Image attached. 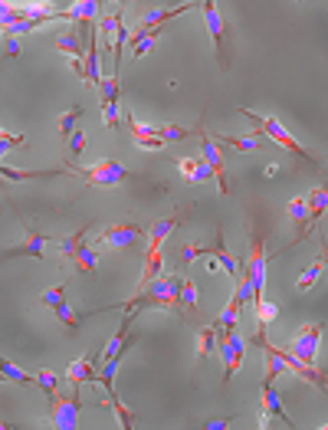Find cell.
<instances>
[{"label":"cell","mask_w":328,"mask_h":430,"mask_svg":"<svg viewBox=\"0 0 328 430\" xmlns=\"http://www.w3.org/2000/svg\"><path fill=\"white\" fill-rule=\"evenodd\" d=\"M181 171H184V178L188 181H194V174H197V158H181Z\"/></svg>","instance_id":"obj_44"},{"label":"cell","mask_w":328,"mask_h":430,"mask_svg":"<svg viewBox=\"0 0 328 430\" xmlns=\"http://www.w3.org/2000/svg\"><path fill=\"white\" fill-rule=\"evenodd\" d=\"M207 178H214V171H210V164H207L204 158H200V161H197V174H194V181H207Z\"/></svg>","instance_id":"obj_45"},{"label":"cell","mask_w":328,"mask_h":430,"mask_svg":"<svg viewBox=\"0 0 328 430\" xmlns=\"http://www.w3.org/2000/svg\"><path fill=\"white\" fill-rule=\"evenodd\" d=\"M181 289H184V276H164L161 273L154 283L138 289V296H131L125 302V312H141V309L161 306V309H184L181 306Z\"/></svg>","instance_id":"obj_1"},{"label":"cell","mask_w":328,"mask_h":430,"mask_svg":"<svg viewBox=\"0 0 328 430\" xmlns=\"http://www.w3.org/2000/svg\"><path fill=\"white\" fill-rule=\"evenodd\" d=\"M119 73L112 69V76L102 79V86H99V99H102V106H112V102H119Z\"/></svg>","instance_id":"obj_29"},{"label":"cell","mask_w":328,"mask_h":430,"mask_svg":"<svg viewBox=\"0 0 328 430\" xmlns=\"http://www.w3.org/2000/svg\"><path fill=\"white\" fill-rule=\"evenodd\" d=\"M217 352L224 358V384H230V378L236 374V368H240V362H243V355H246L243 335L230 332L226 338H217Z\"/></svg>","instance_id":"obj_10"},{"label":"cell","mask_w":328,"mask_h":430,"mask_svg":"<svg viewBox=\"0 0 328 430\" xmlns=\"http://www.w3.org/2000/svg\"><path fill=\"white\" fill-rule=\"evenodd\" d=\"M75 269L79 273H95V266H99V253L92 250V243H83V250L75 253Z\"/></svg>","instance_id":"obj_28"},{"label":"cell","mask_w":328,"mask_h":430,"mask_svg":"<svg viewBox=\"0 0 328 430\" xmlns=\"http://www.w3.org/2000/svg\"><path fill=\"white\" fill-rule=\"evenodd\" d=\"M210 247H214V257L220 259V263H224L226 273H230V276H240V269H243V263H240L236 257H230V253H226L224 237H217V243H210Z\"/></svg>","instance_id":"obj_26"},{"label":"cell","mask_w":328,"mask_h":430,"mask_svg":"<svg viewBox=\"0 0 328 430\" xmlns=\"http://www.w3.org/2000/svg\"><path fill=\"white\" fill-rule=\"evenodd\" d=\"M37 384L49 394V398H53V394H59V378L49 371V368H40V371H37Z\"/></svg>","instance_id":"obj_38"},{"label":"cell","mask_w":328,"mask_h":430,"mask_svg":"<svg viewBox=\"0 0 328 430\" xmlns=\"http://www.w3.org/2000/svg\"><path fill=\"white\" fill-rule=\"evenodd\" d=\"M286 211H289L292 223H296V240L292 243H302L305 240V233H309V201H302V197H296V201L286 204Z\"/></svg>","instance_id":"obj_18"},{"label":"cell","mask_w":328,"mask_h":430,"mask_svg":"<svg viewBox=\"0 0 328 430\" xmlns=\"http://www.w3.org/2000/svg\"><path fill=\"white\" fill-rule=\"evenodd\" d=\"M158 138L164 145L168 142H188V138H204V132L200 128H181V125H158Z\"/></svg>","instance_id":"obj_21"},{"label":"cell","mask_w":328,"mask_h":430,"mask_svg":"<svg viewBox=\"0 0 328 430\" xmlns=\"http://www.w3.org/2000/svg\"><path fill=\"white\" fill-rule=\"evenodd\" d=\"M322 269H325V263H322V259H315V263H312V266H309V269H305V273H302V276H299V283H296V289H299V293H305V289H312V286H315V283H319Z\"/></svg>","instance_id":"obj_34"},{"label":"cell","mask_w":328,"mask_h":430,"mask_svg":"<svg viewBox=\"0 0 328 430\" xmlns=\"http://www.w3.org/2000/svg\"><path fill=\"white\" fill-rule=\"evenodd\" d=\"M145 237H148V230L138 227V223H115L95 243H109V247H119V250H141Z\"/></svg>","instance_id":"obj_8"},{"label":"cell","mask_w":328,"mask_h":430,"mask_svg":"<svg viewBox=\"0 0 328 430\" xmlns=\"http://www.w3.org/2000/svg\"><path fill=\"white\" fill-rule=\"evenodd\" d=\"M66 286H69V283H59V286L47 289V293H43V296H40V306H49V309L63 306V302H66Z\"/></svg>","instance_id":"obj_35"},{"label":"cell","mask_w":328,"mask_h":430,"mask_svg":"<svg viewBox=\"0 0 328 430\" xmlns=\"http://www.w3.org/2000/svg\"><path fill=\"white\" fill-rule=\"evenodd\" d=\"M197 299H200V289H197L190 279H184V289H181V306H184V309H197Z\"/></svg>","instance_id":"obj_39"},{"label":"cell","mask_w":328,"mask_h":430,"mask_svg":"<svg viewBox=\"0 0 328 430\" xmlns=\"http://www.w3.org/2000/svg\"><path fill=\"white\" fill-rule=\"evenodd\" d=\"M85 138H89L85 132H73V138L66 142V145H69V161H75V158H79V154L85 152V145H89Z\"/></svg>","instance_id":"obj_40"},{"label":"cell","mask_w":328,"mask_h":430,"mask_svg":"<svg viewBox=\"0 0 328 430\" xmlns=\"http://www.w3.org/2000/svg\"><path fill=\"white\" fill-rule=\"evenodd\" d=\"M200 154H204V161L210 164V171H214V181H217V188H220V194H230L226 161H224V154H220V145H217L214 135H204V138H200Z\"/></svg>","instance_id":"obj_11"},{"label":"cell","mask_w":328,"mask_h":430,"mask_svg":"<svg viewBox=\"0 0 328 430\" xmlns=\"http://www.w3.org/2000/svg\"><path fill=\"white\" fill-rule=\"evenodd\" d=\"M246 273L253 279L256 299H262V286H266V220L253 217V237H250V259H246ZM253 299V302H256Z\"/></svg>","instance_id":"obj_3"},{"label":"cell","mask_w":328,"mask_h":430,"mask_svg":"<svg viewBox=\"0 0 328 430\" xmlns=\"http://www.w3.org/2000/svg\"><path fill=\"white\" fill-rule=\"evenodd\" d=\"M0 371H4V378H7V381H17V384H37V374L20 371V368H17L13 362H10V358H4V362H0Z\"/></svg>","instance_id":"obj_31"},{"label":"cell","mask_w":328,"mask_h":430,"mask_svg":"<svg viewBox=\"0 0 328 430\" xmlns=\"http://www.w3.org/2000/svg\"><path fill=\"white\" fill-rule=\"evenodd\" d=\"M325 211H328V184H322V188H315L312 197H309V220L312 223H319Z\"/></svg>","instance_id":"obj_25"},{"label":"cell","mask_w":328,"mask_h":430,"mask_svg":"<svg viewBox=\"0 0 328 430\" xmlns=\"http://www.w3.org/2000/svg\"><path fill=\"white\" fill-rule=\"evenodd\" d=\"M7 53H10V56H17V53H20V47H17V39H7Z\"/></svg>","instance_id":"obj_48"},{"label":"cell","mask_w":328,"mask_h":430,"mask_svg":"<svg viewBox=\"0 0 328 430\" xmlns=\"http://www.w3.org/2000/svg\"><path fill=\"white\" fill-rule=\"evenodd\" d=\"M20 145H23V135H10V132L0 135V152L4 154H7L10 148H20Z\"/></svg>","instance_id":"obj_43"},{"label":"cell","mask_w":328,"mask_h":430,"mask_svg":"<svg viewBox=\"0 0 328 430\" xmlns=\"http://www.w3.org/2000/svg\"><path fill=\"white\" fill-rule=\"evenodd\" d=\"M319 253H322V263H325V266H328V237H325V233H322V237H319Z\"/></svg>","instance_id":"obj_46"},{"label":"cell","mask_w":328,"mask_h":430,"mask_svg":"<svg viewBox=\"0 0 328 430\" xmlns=\"http://www.w3.org/2000/svg\"><path fill=\"white\" fill-rule=\"evenodd\" d=\"M236 112L243 115L246 122L253 125V128H256V132H260V135H266V138H272V142H276V145H282L286 152H292V154H296V158H302V161L309 164V168H319V161H315V158H312V154L305 152V148H302V145L296 142V138H292L289 132H286V125H282L279 118H276V115H269V118H262V115L250 112V109H236Z\"/></svg>","instance_id":"obj_2"},{"label":"cell","mask_w":328,"mask_h":430,"mask_svg":"<svg viewBox=\"0 0 328 430\" xmlns=\"http://www.w3.org/2000/svg\"><path fill=\"white\" fill-rule=\"evenodd\" d=\"M253 345L256 348H262V352H276L282 358V362L289 364V371L292 374H302V378H305V381H312L315 384V388H322V391H328V374H322V371H315V368H312V364H305L299 358V355H292L289 348H279V345H272L269 338H266V328H260V332L253 335Z\"/></svg>","instance_id":"obj_4"},{"label":"cell","mask_w":328,"mask_h":430,"mask_svg":"<svg viewBox=\"0 0 328 430\" xmlns=\"http://www.w3.org/2000/svg\"><path fill=\"white\" fill-rule=\"evenodd\" d=\"M269 417H276V421H282L286 427H292V421L286 417V411H282V404H279V394H276V378H272V374H266V381H262V414H260V424H266Z\"/></svg>","instance_id":"obj_12"},{"label":"cell","mask_w":328,"mask_h":430,"mask_svg":"<svg viewBox=\"0 0 328 430\" xmlns=\"http://www.w3.org/2000/svg\"><path fill=\"white\" fill-rule=\"evenodd\" d=\"M230 421H233V417H224V421H210V424H207V430H220V427H226Z\"/></svg>","instance_id":"obj_47"},{"label":"cell","mask_w":328,"mask_h":430,"mask_svg":"<svg viewBox=\"0 0 328 430\" xmlns=\"http://www.w3.org/2000/svg\"><path fill=\"white\" fill-rule=\"evenodd\" d=\"M200 10H204L207 30H210V37H214L217 63H220V69H230V49H226V27H224V17H220V10H217L214 0H204V4H200Z\"/></svg>","instance_id":"obj_7"},{"label":"cell","mask_w":328,"mask_h":430,"mask_svg":"<svg viewBox=\"0 0 328 430\" xmlns=\"http://www.w3.org/2000/svg\"><path fill=\"white\" fill-rule=\"evenodd\" d=\"M47 243H53V240H49L47 233H40V230L30 227L27 230V243H20V247L7 250V253H4V259H13V257H37V259H43V250H47Z\"/></svg>","instance_id":"obj_13"},{"label":"cell","mask_w":328,"mask_h":430,"mask_svg":"<svg viewBox=\"0 0 328 430\" xmlns=\"http://www.w3.org/2000/svg\"><path fill=\"white\" fill-rule=\"evenodd\" d=\"M102 118H105V128H119V102H112V106H102Z\"/></svg>","instance_id":"obj_42"},{"label":"cell","mask_w":328,"mask_h":430,"mask_svg":"<svg viewBox=\"0 0 328 430\" xmlns=\"http://www.w3.org/2000/svg\"><path fill=\"white\" fill-rule=\"evenodd\" d=\"M184 214H188V211L181 207V211H171L164 220H158V223H154V227L148 230V250H161V243L168 240V233H171L174 227H178L181 220H184Z\"/></svg>","instance_id":"obj_15"},{"label":"cell","mask_w":328,"mask_h":430,"mask_svg":"<svg viewBox=\"0 0 328 430\" xmlns=\"http://www.w3.org/2000/svg\"><path fill=\"white\" fill-rule=\"evenodd\" d=\"M158 276H161V250H148V257H145V276H141V286L154 283Z\"/></svg>","instance_id":"obj_30"},{"label":"cell","mask_w":328,"mask_h":430,"mask_svg":"<svg viewBox=\"0 0 328 430\" xmlns=\"http://www.w3.org/2000/svg\"><path fill=\"white\" fill-rule=\"evenodd\" d=\"M190 7H194V4H181V7H164V10H148V13L138 20V27L135 30H161V23L174 20L178 13H188Z\"/></svg>","instance_id":"obj_17"},{"label":"cell","mask_w":328,"mask_h":430,"mask_svg":"<svg viewBox=\"0 0 328 430\" xmlns=\"http://www.w3.org/2000/svg\"><path fill=\"white\" fill-rule=\"evenodd\" d=\"M322 332H325V325L322 322H312V325H302L299 332L292 335V345H289V352L292 355H299L305 364H312L315 368V352H319V338Z\"/></svg>","instance_id":"obj_9"},{"label":"cell","mask_w":328,"mask_h":430,"mask_svg":"<svg viewBox=\"0 0 328 430\" xmlns=\"http://www.w3.org/2000/svg\"><path fill=\"white\" fill-rule=\"evenodd\" d=\"M73 168V164H69ZM79 178H85L89 184H99V188H112V184L119 181H131V171L128 168H122V164L115 161V158H102V161H95L92 168H85V171H79V168H73Z\"/></svg>","instance_id":"obj_6"},{"label":"cell","mask_w":328,"mask_h":430,"mask_svg":"<svg viewBox=\"0 0 328 430\" xmlns=\"http://www.w3.org/2000/svg\"><path fill=\"white\" fill-rule=\"evenodd\" d=\"M220 148H236V152H256L266 145V135L253 132V135H214Z\"/></svg>","instance_id":"obj_16"},{"label":"cell","mask_w":328,"mask_h":430,"mask_svg":"<svg viewBox=\"0 0 328 430\" xmlns=\"http://www.w3.org/2000/svg\"><path fill=\"white\" fill-rule=\"evenodd\" d=\"M56 319L66 325V328H69V332H75V328H79V316H75V312L66 306V302H63V306H56Z\"/></svg>","instance_id":"obj_41"},{"label":"cell","mask_w":328,"mask_h":430,"mask_svg":"<svg viewBox=\"0 0 328 430\" xmlns=\"http://www.w3.org/2000/svg\"><path fill=\"white\" fill-rule=\"evenodd\" d=\"M109 401H112V411H115V417H119V424H122L125 430H131V424H135V411H128V407L119 401V394H109Z\"/></svg>","instance_id":"obj_36"},{"label":"cell","mask_w":328,"mask_h":430,"mask_svg":"<svg viewBox=\"0 0 328 430\" xmlns=\"http://www.w3.org/2000/svg\"><path fill=\"white\" fill-rule=\"evenodd\" d=\"M85 237H89V227L75 230L73 237H63V240H59V243H56V247H59V263H73V259H75V253L83 250Z\"/></svg>","instance_id":"obj_19"},{"label":"cell","mask_w":328,"mask_h":430,"mask_svg":"<svg viewBox=\"0 0 328 430\" xmlns=\"http://www.w3.org/2000/svg\"><path fill=\"white\" fill-rule=\"evenodd\" d=\"M95 362L99 358H75L69 368H66V378H69V384L73 388H83V384H89V381H99V371H95Z\"/></svg>","instance_id":"obj_14"},{"label":"cell","mask_w":328,"mask_h":430,"mask_svg":"<svg viewBox=\"0 0 328 430\" xmlns=\"http://www.w3.org/2000/svg\"><path fill=\"white\" fill-rule=\"evenodd\" d=\"M85 86H102V73H99V47H95V37L89 39V49H85Z\"/></svg>","instance_id":"obj_20"},{"label":"cell","mask_w":328,"mask_h":430,"mask_svg":"<svg viewBox=\"0 0 328 430\" xmlns=\"http://www.w3.org/2000/svg\"><path fill=\"white\" fill-rule=\"evenodd\" d=\"M279 316V306L276 302H266V299H256V319H260V328H266V322Z\"/></svg>","instance_id":"obj_37"},{"label":"cell","mask_w":328,"mask_h":430,"mask_svg":"<svg viewBox=\"0 0 328 430\" xmlns=\"http://www.w3.org/2000/svg\"><path fill=\"white\" fill-rule=\"evenodd\" d=\"M200 257H214V247H197V243H188V247H181L178 259H181V266H188V263H194V259Z\"/></svg>","instance_id":"obj_33"},{"label":"cell","mask_w":328,"mask_h":430,"mask_svg":"<svg viewBox=\"0 0 328 430\" xmlns=\"http://www.w3.org/2000/svg\"><path fill=\"white\" fill-rule=\"evenodd\" d=\"M56 49H63V53H69V56L75 59V63H85V49H83V39H79V33H66V37L56 39Z\"/></svg>","instance_id":"obj_24"},{"label":"cell","mask_w":328,"mask_h":430,"mask_svg":"<svg viewBox=\"0 0 328 430\" xmlns=\"http://www.w3.org/2000/svg\"><path fill=\"white\" fill-rule=\"evenodd\" d=\"M125 23V13H122V7H119V13H109V17H102L99 20V33H102L105 39L112 37L115 39V33H119V27Z\"/></svg>","instance_id":"obj_32"},{"label":"cell","mask_w":328,"mask_h":430,"mask_svg":"<svg viewBox=\"0 0 328 430\" xmlns=\"http://www.w3.org/2000/svg\"><path fill=\"white\" fill-rule=\"evenodd\" d=\"M194 345H197V362H204L210 352H217V328H214V325L200 328V332H197V338H194Z\"/></svg>","instance_id":"obj_23"},{"label":"cell","mask_w":328,"mask_h":430,"mask_svg":"<svg viewBox=\"0 0 328 430\" xmlns=\"http://www.w3.org/2000/svg\"><path fill=\"white\" fill-rule=\"evenodd\" d=\"M83 106H73L69 109V112L63 115V118H59V138H63V142H69V138H73V132H79V128H75V125H79V118H83Z\"/></svg>","instance_id":"obj_27"},{"label":"cell","mask_w":328,"mask_h":430,"mask_svg":"<svg viewBox=\"0 0 328 430\" xmlns=\"http://www.w3.org/2000/svg\"><path fill=\"white\" fill-rule=\"evenodd\" d=\"M79 411H83V398L79 388H73L69 394H53L49 398V421L63 430H73L79 424Z\"/></svg>","instance_id":"obj_5"},{"label":"cell","mask_w":328,"mask_h":430,"mask_svg":"<svg viewBox=\"0 0 328 430\" xmlns=\"http://www.w3.org/2000/svg\"><path fill=\"white\" fill-rule=\"evenodd\" d=\"M66 171H73L69 164L66 168H56V171H13V168H0V174L7 178V181H33V178H56V174H66Z\"/></svg>","instance_id":"obj_22"}]
</instances>
